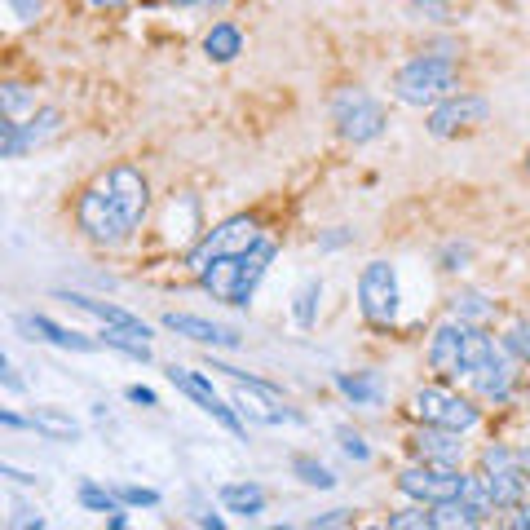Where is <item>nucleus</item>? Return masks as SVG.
<instances>
[{
    "instance_id": "obj_1",
    "label": "nucleus",
    "mask_w": 530,
    "mask_h": 530,
    "mask_svg": "<svg viewBox=\"0 0 530 530\" xmlns=\"http://www.w3.org/2000/svg\"><path fill=\"white\" fill-rule=\"evenodd\" d=\"M151 212V182L137 164H111L80 186L76 195V230L93 248H120L142 230Z\"/></svg>"
},
{
    "instance_id": "obj_2",
    "label": "nucleus",
    "mask_w": 530,
    "mask_h": 530,
    "mask_svg": "<svg viewBox=\"0 0 530 530\" xmlns=\"http://www.w3.org/2000/svg\"><path fill=\"white\" fill-rule=\"evenodd\" d=\"M455 93H464V76L460 62L447 58V53H416L394 71V98L411 111H433Z\"/></svg>"
},
{
    "instance_id": "obj_3",
    "label": "nucleus",
    "mask_w": 530,
    "mask_h": 530,
    "mask_svg": "<svg viewBox=\"0 0 530 530\" xmlns=\"http://www.w3.org/2000/svg\"><path fill=\"white\" fill-rule=\"evenodd\" d=\"M495 345V336H486V327L477 323H464V318H447V323L433 327L429 336V349H424V358H429V371L438 380H469V371L486 358V349Z\"/></svg>"
},
{
    "instance_id": "obj_4",
    "label": "nucleus",
    "mask_w": 530,
    "mask_h": 530,
    "mask_svg": "<svg viewBox=\"0 0 530 530\" xmlns=\"http://www.w3.org/2000/svg\"><path fill=\"white\" fill-rule=\"evenodd\" d=\"M327 111H332L336 137L349 146H367L389 129V106L371 89H363V84H341V89H332Z\"/></svg>"
},
{
    "instance_id": "obj_5",
    "label": "nucleus",
    "mask_w": 530,
    "mask_h": 530,
    "mask_svg": "<svg viewBox=\"0 0 530 530\" xmlns=\"http://www.w3.org/2000/svg\"><path fill=\"white\" fill-rule=\"evenodd\" d=\"M407 416L416 424H438V429H455V433H469L482 424V407L473 398H464L460 389H451L447 380H433V385L411 389L407 398Z\"/></svg>"
},
{
    "instance_id": "obj_6",
    "label": "nucleus",
    "mask_w": 530,
    "mask_h": 530,
    "mask_svg": "<svg viewBox=\"0 0 530 530\" xmlns=\"http://www.w3.org/2000/svg\"><path fill=\"white\" fill-rule=\"evenodd\" d=\"M261 239H265V230H261L257 212H235V217L217 221V226H212L208 235L186 252V270L199 274V270H208V265L221 261V257H243V252L257 248Z\"/></svg>"
},
{
    "instance_id": "obj_7",
    "label": "nucleus",
    "mask_w": 530,
    "mask_h": 530,
    "mask_svg": "<svg viewBox=\"0 0 530 530\" xmlns=\"http://www.w3.org/2000/svg\"><path fill=\"white\" fill-rule=\"evenodd\" d=\"M402 310V292H398V265L394 261H367L358 274V314L371 332H394Z\"/></svg>"
},
{
    "instance_id": "obj_8",
    "label": "nucleus",
    "mask_w": 530,
    "mask_h": 530,
    "mask_svg": "<svg viewBox=\"0 0 530 530\" xmlns=\"http://www.w3.org/2000/svg\"><path fill=\"white\" fill-rule=\"evenodd\" d=\"M477 473L486 477V486H491L495 508H500V513H513V508L526 500L530 477L522 469V455L508 451L504 442H491V447L477 451Z\"/></svg>"
},
{
    "instance_id": "obj_9",
    "label": "nucleus",
    "mask_w": 530,
    "mask_h": 530,
    "mask_svg": "<svg viewBox=\"0 0 530 530\" xmlns=\"http://www.w3.org/2000/svg\"><path fill=\"white\" fill-rule=\"evenodd\" d=\"M491 124V102L482 93H455V98L438 102L433 111H424V129H429L438 142H455V137H473Z\"/></svg>"
},
{
    "instance_id": "obj_10",
    "label": "nucleus",
    "mask_w": 530,
    "mask_h": 530,
    "mask_svg": "<svg viewBox=\"0 0 530 530\" xmlns=\"http://www.w3.org/2000/svg\"><path fill=\"white\" fill-rule=\"evenodd\" d=\"M394 486H398V495L402 500H411V504H447L455 500V495L464 491V473L460 469H451V464H424L416 460L411 469H402L394 477Z\"/></svg>"
},
{
    "instance_id": "obj_11",
    "label": "nucleus",
    "mask_w": 530,
    "mask_h": 530,
    "mask_svg": "<svg viewBox=\"0 0 530 530\" xmlns=\"http://www.w3.org/2000/svg\"><path fill=\"white\" fill-rule=\"evenodd\" d=\"M469 385H473V394L482 398V402H508V398H517V385H522V376H517V358L500 345H491L486 349V358L469 371Z\"/></svg>"
},
{
    "instance_id": "obj_12",
    "label": "nucleus",
    "mask_w": 530,
    "mask_h": 530,
    "mask_svg": "<svg viewBox=\"0 0 530 530\" xmlns=\"http://www.w3.org/2000/svg\"><path fill=\"white\" fill-rule=\"evenodd\" d=\"M168 380H173V385H177V394H186V398L195 402L199 411H208V416L217 420L221 429H230V433H235V438H248V429H243L239 411L230 407V402L221 398L217 389H212V380H208V376H199V371H186V367H177V363H173V367H168Z\"/></svg>"
},
{
    "instance_id": "obj_13",
    "label": "nucleus",
    "mask_w": 530,
    "mask_h": 530,
    "mask_svg": "<svg viewBox=\"0 0 530 530\" xmlns=\"http://www.w3.org/2000/svg\"><path fill=\"white\" fill-rule=\"evenodd\" d=\"M407 451L424 464H451V469H460L464 464V433L438 429V424H420V429L407 438Z\"/></svg>"
},
{
    "instance_id": "obj_14",
    "label": "nucleus",
    "mask_w": 530,
    "mask_h": 530,
    "mask_svg": "<svg viewBox=\"0 0 530 530\" xmlns=\"http://www.w3.org/2000/svg\"><path fill=\"white\" fill-rule=\"evenodd\" d=\"M164 327L195 345H212V349H235L239 345V332L235 327H221L212 318H199V314H164Z\"/></svg>"
},
{
    "instance_id": "obj_15",
    "label": "nucleus",
    "mask_w": 530,
    "mask_h": 530,
    "mask_svg": "<svg viewBox=\"0 0 530 530\" xmlns=\"http://www.w3.org/2000/svg\"><path fill=\"white\" fill-rule=\"evenodd\" d=\"M62 301H71L76 310L93 314V318H102L106 327H129V332H137V336H146V341H151V327H146L137 314L120 310V305H111V301H93V296H84V292H62Z\"/></svg>"
},
{
    "instance_id": "obj_16",
    "label": "nucleus",
    "mask_w": 530,
    "mask_h": 530,
    "mask_svg": "<svg viewBox=\"0 0 530 530\" xmlns=\"http://www.w3.org/2000/svg\"><path fill=\"white\" fill-rule=\"evenodd\" d=\"M27 327H31V332L45 336L49 345L71 349V354H93V349H102V341H93V336H84V332H71V327H62V323H53L49 314H31V318H27Z\"/></svg>"
},
{
    "instance_id": "obj_17",
    "label": "nucleus",
    "mask_w": 530,
    "mask_h": 530,
    "mask_svg": "<svg viewBox=\"0 0 530 530\" xmlns=\"http://www.w3.org/2000/svg\"><path fill=\"white\" fill-rule=\"evenodd\" d=\"M221 504H226V513L252 522V517L265 513V504H270V500H265V491L257 482H230V486H221Z\"/></svg>"
},
{
    "instance_id": "obj_18",
    "label": "nucleus",
    "mask_w": 530,
    "mask_h": 530,
    "mask_svg": "<svg viewBox=\"0 0 530 530\" xmlns=\"http://www.w3.org/2000/svg\"><path fill=\"white\" fill-rule=\"evenodd\" d=\"M460 504H464V513L473 517V526H482V522H491L500 508H495V495H491V486H486V477L482 473H464V491H460Z\"/></svg>"
},
{
    "instance_id": "obj_19",
    "label": "nucleus",
    "mask_w": 530,
    "mask_h": 530,
    "mask_svg": "<svg viewBox=\"0 0 530 530\" xmlns=\"http://www.w3.org/2000/svg\"><path fill=\"white\" fill-rule=\"evenodd\" d=\"M31 429L53 442H80V420H71L58 407H31Z\"/></svg>"
},
{
    "instance_id": "obj_20",
    "label": "nucleus",
    "mask_w": 530,
    "mask_h": 530,
    "mask_svg": "<svg viewBox=\"0 0 530 530\" xmlns=\"http://www.w3.org/2000/svg\"><path fill=\"white\" fill-rule=\"evenodd\" d=\"M204 53L208 62H235L243 53V31L235 23H212L204 31Z\"/></svg>"
},
{
    "instance_id": "obj_21",
    "label": "nucleus",
    "mask_w": 530,
    "mask_h": 530,
    "mask_svg": "<svg viewBox=\"0 0 530 530\" xmlns=\"http://www.w3.org/2000/svg\"><path fill=\"white\" fill-rule=\"evenodd\" d=\"M495 310H500V305H495L486 292H477V288H460V292L451 296V314H455V318H464V323L486 327V323L495 318Z\"/></svg>"
},
{
    "instance_id": "obj_22",
    "label": "nucleus",
    "mask_w": 530,
    "mask_h": 530,
    "mask_svg": "<svg viewBox=\"0 0 530 530\" xmlns=\"http://www.w3.org/2000/svg\"><path fill=\"white\" fill-rule=\"evenodd\" d=\"M98 341H102V349H120V354L137 358V363H151V341H146V336H137V332H129V327H106Z\"/></svg>"
},
{
    "instance_id": "obj_23",
    "label": "nucleus",
    "mask_w": 530,
    "mask_h": 530,
    "mask_svg": "<svg viewBox=\"0 0 530 530\" xmlns=\"http://www.w3.org/2000/svg\"><path fill=\"white\" fill-rule=\"evenodd\" d=\"M318 301H323V279H305L301 292H296V301H292V318L305 327V332L318 323Z\"/></svg>"
},
{
    "instance_id": "obj_24",
    "label": "nucleus",
    "mask_w": 530,
    "mask_h": 530,
    "mask_svg": "<svg viewBox=\"0 0 530 530\" xmlns=\"http://www.w3.org/2000/svg\"><path fill=\"white\" fill-rule=\"evenodd\" d=\"M336 389H341L354 407H376L380 402V385L371 376H349V371H341V376H336Z\"/></svg>"
},
{
    "instance_id": "obj_25",
    "label": "nucleus",
    "mask_w": 530,
    "mask_h": 530,
    "mask_svg": "<svg viewBox=\"0 0 530 530\" xmlns=\"http://www.w3.org/2000/svg\"><path fill=\"white\" fill-rule=\"evenodd\" d=\"M23 129H27V142L31 146L49 142V137L62 129V111H58V106H40V111H31V120L23 124Z\"/></svg>"
},
{
    "instance_id": "obj_26",
    "label": "nucleus",
    "mask_w": 530,
    "mask_h": 530,
    "mask_svg": "<svg viewBox=\"0 0 530 530\" xmlns=\"http://www.w3.org/2000/svg\"><path fill=\"white\" fill-rule=\"evenodd\" d=\"M292 473L301 477L305 486H314V491H332V486H336V473L327 469V464H318L314 455H296V460H292Z\"/></svg>"
},
{
    "instance_id": "obj_27",
    "label": "nucleus",
    "mask_w": 530,
    "mask_h": 530,
    "mask_svg": "<svg viewBox=\"0 0 530 530\" xmlns=\"http://www.w3.org/2000/svg\"><path fill=\"white\" fill-rule=\"evenodd\" d=\"M27 151H31V142H27L23 120H9L5 115V124H0V159H23Z\"/></svg>"
},
{
    "instance_id": "obj_28",
    "label": "nucleus",
    "mask_w": 530,
    "mask_h": 530,
    "mask_svg": "<svg viewBox=\"0 0 530 530\" xmlns=\"http://www.w3.org/2000/svg\"><path fill=\"white\" fill-rule=\"evenodd\" d=\"M469 526H473V517L464 513L460 495L447 504H433V530H469Z\"/></svg>"
},
{
    "instance_id": "obj_29",
    "label": "nucleus",
    "mask_w": 530,
    "mask_h": 530,
    "mask_svg": "<svg viewBox=\"0 0 530 530\" xmlns=\"http://www.w3.org/2000/svg\"><path fill=\"white\" fill-rule=\"evenodd\" d=\"M389 530H433V508L429 504H411L402 513H389Z\"/></svg>"
},
{
    "instance_id": "obj_30",
    "label": "nucleus",
    "mask_w": 530,
    "mask_h": 530,
    "mask_svg": "<svg viewBox=\"0 0 530 530\" xmlns=\"http://www.w3.org/2000/svg\"><path fill=\"white\" fill-rule=\"evenodd\" d=\"M504 349H508V354H513L522 367H530V318H517V323H508Z\"/></svg>"
},
{
    "instance_id": "obj_31",
    "label": "nucleus",
    "mask_w": 530,
    "mask_h": 530,
    "mask_svg": "<svg viewBox=\"0 0 530 530\" xmlns=\"http://www.w3.org/2000/svg\"><path fill=\"white\" fill-rule=\"evenodd\" d=\"M80 504L84 508H93V513H115L124 500H120V491H102L98 482H84L80 486Z\"/></svg>"
},
{
    "instance_id": "obj_32",
    "label": "nucleus",
    "mask_w": 530,
    "mask_h": 530,
    "mask_svg": "<svg viewBox=\"0 0 530 530\" xmlns=\"http://www.w3.org/2000/svg\"><path fill=\"white\" fill-rule=\"evenodd\" d=\"M23 106H36V93H31L27 84L9 80L5 89H0V111H5L9 120H18V111H23Z\"/></svg>"
},
{
    "instance_id": "obj_33",
    "label": "nucleus",
    "mask_w": 530,
    "mask_h": 530,
    "mask_svg": "<svg viewBox=\"0 0 530 530\" xmlns=\"http://www.w3.org/2000/svg\"><path fill=\"white\" fill-rule=\"evenodd\" d=\"M336 438H341V451H345L354 464H367V460H371V447H367V438H363V433L341 429V433H336Z\"/></svg>"
},
{
    "instance_id": "obj_34",
    "label": "nucleus",
    "mask_w": 530,
    "mask_h": 530,
    "mask_svg": "<svg viewBox=\"0 0 530 530\" xmlns=\"http://www.w3.org/2000/svg\"><path fill=\"white\" fill-rule=\"evenodd\" d=\"M120 500L129 508H159V491H151V486H120Z\"/></svg>"
},
{
    "instance_id": "obj_35",
    "label": "nucleus",
    "mask_w": 530,
    "mask_h": 530,
    "mask_svg": "<svg viewBox=\"0 0 530 530\" xmlns=\"http://www.w3.org/2000/svg\"><path fill=\"white\" fill-rule=\"evenodd\" d=\"M411 5L424 18H433V23H451V14H455V0H411Z\"/></svg>"
},
{
    "instance_id": "obj_36",
    "label": "nucleus",
    "mask_w": 530,
    "mask_h": 530,
    "mask_svg": "<svg viewBox=\"0 0 530 530\" xmlns=\"http://www.w3.org/2000/svg\"><path fill=\"white\" fill-rule=\"evenodd\" d=\"M14 5V14L23 18V23H36L40 14H45V0H9Z\"/></svg>"
},
{
    "instance_id": "obj_37",
    "label": "nucleus",
    "mask_w": 530,
    "mask_h": 530,
    "mask_svg": "<svg viewBox=\"0 0 530 530\" xmlns=\"http://www.w3.org/2000/svg\"><path fill=\"white\" fill-rule=\"evenodd\" d=\"M349 522H354V513H349V508H332V513L314 517L310 526H349Z\"/></svg>"
},
{
    "instance_id": "obj_38",
    "label": "nucleus",
    "mask_w": 530,
    "mask_h": 530,
    "mask_svg": "<svg viewBox=\"0 0 530 530\" xmlns=\"http://www.w3.org/2000/svg\"><path fill=\"white\" fill-rule=\"evenodd\" d=\"M504 526H513V530H530V500H522L513 508V513H508V522Z\"/></svg>"
},
{
    "instance_id": "obj_39",
    "label": "nucleus",
    "mask_w": 530,
    "mask_h": 530,
    "mask_svg": "<svg viewBox=\"0 0 530 530\" xmlns=\"http://www.w3.org/2000/svg\"><path fill=\"white\" fill-rule=\"evenodd\" d=\"M124 394H129V402H142V407H155V389H146V385H129L124 389Z\"/></svg>"
},
{
    "instance_id": "obj_40",
    "label": "nucleus",
    "mask_w": 530,
    "mask_h": 530,
    "mask_svg": "<svg viewBox=\"0 0 530 530\" xmlns=\"http://www.w3.org/2000/svg\"><path fill=\"white\" fill-rule=\"evenodd\" d=\"M0 477H9V482H18V486H36V473H18L14 464H0Z\"/></svg>"
},
{
    "instance_id": "obj_41",
    "label": "nucleus",
    "mask_w": 530,
    "mask_h": 530,
    "mask_svg": "<svg viewBox=\"0 0 530 530\" xmlns=\"http://www.w3.org/2000/svg\"><path fill=\"white\" fill-rule=\"evenodd\" d=\"M133 0H89V9H98V14H106V9H129Z\"/></svg>"
},
{
    "instance_id": "obj_42",
    "label": "nucleus",
    "mask_w": 530,
    "mask_h": 530,
    "mask_svg": "<svg viewBox=\"0 0 530 530\" xmlns=\"http://www.w3.org/2000/svg\"><path fill=\"white\" fill-rule=\"evenodd\" d=\"M0 424H5V429H27L31 416L23 420V416H14V411H0Z\"/></svg>"
},
{
    "instance_id": "obj_43",
    "label": "nucleus",
    "mask_w": 530,
    "mask_h": 530,
    "mask_svg": "<svg viewBox=\"0 0 530 530\" xmlns=\"http://www.w3.org/2000/svg\"><path fill=\"white\" fill-rule=\"evenodd\" d=\"M0 371H5V389H14V394H18V389H23V380L14 376V367H9V358H5V363H0Z\"/></svg>"
},
{
    "instance_id": "obj_44",
    "label": "nucleus",
    "mask_w": 530,
    "mask_h": 530,
    "mask_svg": "<svg viewBox=\"0 0 530 530\" xmlns=\"http://www.w3.org/2000/svg\"><path fill=\"white\" fill-rule=\"evenodd\" d=\"M345 239H349V230H336V235H327V239H323V248H341Z\"/></svg>"
},
{
    "instance_id": "obj_45",
    "label": "nucleus",
    "mask_w": 530,
    "mask_h": 530,
    "mask_svg": "<svg viewBox=\"0 0 530 530\" xmlns=\"http://www.w3.org/2000/svg\"><path fill=\"white\" fill-rule=\"evenodd\" d=\"M204 5L212 9V14H226V9H230V5H235V0H204Z\"/></svg>"
},
{
    "instance_id": "obj_46",
    "label": "nucleus",
    "mask_w": 530,
    "mask_h": 530,
    "mask_svg": "<svg viewBox=\"0 0 530 530\" xmlns=\"http://www.w3.org/2000/svg\"><path fill=\"white\" fill-rule=\"evenodd\" d=\"M199 526H204V530H221V526H226V522H221V517L212 513V517H199Z\"/></svg>"
},
{
    "instance_id": "obj_47",
    "label": "nucleus",
    "mask_w": 530,
    "mask_h": 530,
    "mask_svg": "<svg viewBox=\"0 0 530 530\" xmlns=\"http://www.w3.org/2000/svg\"><path fill=\"white\" fill-rule=\"evenodd\" d=\"M124 526H129V517H124L120 508H115V513H111V530H124Z\"/></svg>"
},
{
    "instance_id": "obj_48",
    "label": "nucleus",
    "mask_w": 530,
    "mask_h": 530,
    "mask_svg": "<svg viewBox=\"0 0 530 530\" xmlns=\"http://www.w3.org/2000/svg\"><path fill=\"white\" fill-rule=\"evenodd\" d=\"M517 455H522V469H526V477H530V442H526V447L517 451Z\"/></svg>"
},
{
    "instance_id": "obj_49",
    "label": "nucleus",
    "mask_w": 530,
    "mask_h": 530,
    "mask_svg": "<svg viewBox=\"0 0 530 530\" xmlns=\"http://www.w3.org/2000/svg\"><path fill=\"white\" fill-rule=\"evenodd\" d=\"M168 5H177V9H190V5H204V0H168Z\"/></svg>"
},
{
    "instance_id": "obj_50",
    "label": "nucleus",
    "mask_w": 530,
    "mask_h": 530,
    "mask_svg": "<svg viewBox=\"0 0 530 530\" xmlns=\"http://www.w3.org/2000/svg\"><path fill=\"white\" fill-rule=\"evenodd\" d=\"M522 173H526V182H530V146H526V155H522Z\"/></svg>"
}]
</instances>
